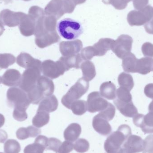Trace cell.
I'll list each match as a JSON object with an SVG mask.
<instances>
[{
    "label": "cell",
    "instance_id": "1",
    "mask_svg": "<svg viewBox=\"0 0 153 153\" xmlns=\"http://www.w3.org/2000/svg\"><path fill=\"white\" fill-rule=\"evenodd\" d=\"M131 135L132 130L128 125L120 126L117 131L112 133L105 141L104 149L106 152L123 153L124 144Z\"/></svg>",
    "mask_w": 153,
    "mask_h": 153
},
{
    "label": "cell",
    "instance_id": "2",
    "mask_svg": "<svg viewBox=\"0 0 153 153\" xmlns=\"http://www.w3.org/2000/svg\"><path fill=\"white\" fill-rule=\"evenodd\" d=\"M58 34L67 40H74L84 32L81 23L71 18H65L58 22L57 26Z\"/></svg>",
    "mask_w": 153,
    "mask_h": 153
},
{
    "label": "cell",
    "instance_id": "3",
    "mask_svg": "<svg viewBox=\"0 0 153 153\" xmlns=\"http://www.w3.org/2000/svg\"><path fill=\"white\" fill-rule=\"evenodd\" d=\"M89 82L83 77L80 78L77 82L71 87L66 94L62 99V103L65 107L70 109L72 102L80 99L84 95L89 89Z\"/></svg>",
    "mask_w": 153,
    "mask_h": 153
},
{
    "label": "cell",
    "instance_id": "4",
    "mask_svg": "<svg viewBox=\"0 0 153 153\" xmlns=\"http://www.w3.org/2000/svg\"><path fill=\"white\" fill-rule=\"evenodd\" d=\"M7 104L14 109H22L27 110L31 102L26 92L18 87L9 88L7 92Z\"/></svg>",
    "mask_w": 153,
    "mask_h": 153
},
{
    "label": "cell",
    "instance_id": "5",
    "mask_svg": "<svg viewBox=\"0 0 153 153\" xmlns=\"http://www.w3.org/2000/svg\"><path fill=\"white\" fill-rule=\"evenodd\" d=\"M153 17L152 6L148 5L141 10L131 11L128 15V21L131 26L145 25Z\"/></svg>",
    "mask_w": 153,
    "mask_h": 153
},
{
    "label": "cell",
    "instance_id": "6",
    "mask_svg": "<svg viewBox=\"0 0 153 153\" xmlns=\"http://www.w3.org/2000/svg\"><path fill=\"white\" fill-rule=\"evenodd\" d=\"M133 39L130 36L122 35L112 44L111 50L119 58L123 59L131 53Z\"/></svg>",
    "mask_w": 153,
    "mask_h": 153
},
{
    "label": "cell",
    "instance_id": "7",
    "mask_svg": "<svg viewBox=\"0 0 153 153\" xmlns=\"http://www.w3.org/2000/svg\"><path fill=\"white\" fill-rule=\"evenodd\" d=\"M41 69L31 68L26 69L22 75L19 88L26 93L28 92L36 85L38 79L41 76Z\"/></svg>",
    "mask_w": 153,
    "mask_h": 153
},
{
    "label": "cell",
    "instance_id": "8",
    "mask_svg": "<svg viewBox=\"0 0 153 153\" xmlns=\"http://www.w3.org/2000/svg\"><path fill=\"white\" fill-rule=\"evenodd\" d=\"M66 71L61 61L55 62L51 60L44 61L41 65V72L44 76L52 79L63 75Z\"/></svg>",
    "mask_w": 153,
    "mask_h": 153
},
{
    "label": "cell",
    "instance_id": "9",
    "mask_svg": "<svg viewBox=\"0 0 153 153\" xmlns=\"http://www.w3.org/2000/svg\"><path fill=\"white\" fill-rule=\"evenodd\" d=\"M87 108L91 113L102 111L107 108L109 102L104 99L98 91L90 93L87 98Z\"/></svg>",
    "mask_w": 153,
    "mask_h": 153
},
{
    "label": "cell",
    "instance_id": "10",
    "mask_svg": "<svg viewBox=\"0 0 153 153\" xmlns=\"http://www.w3.org/2000/svg\"><path fill=\"white\" fill-rule=\"evenodd\" d=\"M133 122L145 134L153 133V112H149L146 115L137 114L134 117Z\"/></svg>",
    "mask_w": 153,
    "mask_h": 153
},
{
    "label": "cell",
    "instance_id": "11",
    "mask_svg": "<svg viewBox=\"0 0 153 153\" xmlns=\"http://www.w3.org/2000/svg\"><path fill=\"white\" fill-rule=\"evenodd\" d=\"M144 141L140 137L131 135L125 143L123 153H138L144 151Z\"/></svg>",
    "mask_w": 153,
    "mask_h": 153
},
{
    "label": "cell",
    "instance_id": "12",
    "mask_svg": "<svg viewBox=\"0 0 153 153\" xmlns=\"http://www.w3.org/2000/svg\"><path fill=\"white\" fill-rule=\"evenodd\" d=\"M23 13L12 11L9 9H4L0 12V21L4 25L9 27L19 26Z\"/></svg>",
    "mask_w": 153,
    "mask_h": 153
},
{
    "label": "cell",
    "instance_id": "13",
    "mask_svg": "<svg viewBox=\"0 0 153 153\" xmlns=\"http://www.w3.org/2000/svg\"><path fill=\"white\" fill-rule=\"evenodd\" d=\"M83 48V44L80 40L63 41L59 45V50L63 56L75 55L79 53Z\"/></svg>",
    "mask_w": 153,
    "mask_h": 153
},
{
    "label": "cell",
    "instance_id": "14",
    "mask_svg": "<svg viewBox=\"0 0 153 153\" xmlns=\"http://www.w3.org/2000/svg\"><path fill=\"white\" fill-rule=\"evenodd\" d=\"M92 125L94 130L102 135H109L112 132V128L108 121L99 114L93 117Z\"/></svg>",
    "mask_w": 153,
    "mask_h": 153
},
{
    "label": "cell",
    "instance_id": "15",
    "mask_svg": "<svg viewBox=\"0 0 153 153\" xmlns=\"http://www.w3.org/2000/svg\"><path fill=\"white\" fill-rule=\"evenodd\" d=\"M114 101V103L120 113L127 117H134L137 115L138 110L134 105L133 101H123L117 99Z\"/></svg>",
    "mask_w": 153,
    "mask_h": 153
},
{
    "label": "cell",
    "instance_id": "16",
    "mask_svg": "<svg viewBox=\"0 0 153 153\" xmlns=\"http://www.w3.org/2000/svg\"><path fill=\"white\" fill-rule=\"evenodd\" d=\"M17 63L19 66L26 69L38 68L41 69L42 62L38 59H35L28 53H21L17 57Z\"/></svg>",
    "mask_w": 153,
    "mask_h": 153
},
{
    "label": "cell",
    "instance_id": "17",
    "mask_svg": "<svg viewBox=\"0 0 153 153\" xmlns=\"http://www.w3.org/2000/svg\"><path fill=\"white\" fill-rule=\"evenodd\" d=\"M20 73L15 69H9L1 77V82L6 86H17L19 85L21 81Z\"/></svg>",
    "mask_w": 153,
    "mask_h": 153
},
{
    "label": "cell",
    "instance_id": "18",
    "mask_svg": "<svg viewBox=\"0 0 153 153\" xmlns=\"http://www.w3.org/2000/svg\"><path fill=\"white\" fill-rule=\"evenodd\" d=\"M49 138L43 135H39L36 138L34 143L27 146L24 153H44L46 149Z\"/></svg>",
    "mask_w": 153,
    "mask_h": 153
},
{
    "label": "cell",
    "instance_id": "19",
    "mask_svg": "<svg viewBox=\"0 0 153 153\" xmlns=\"http://www.w3.org/2000/svg\"><path fill=\"white\" fill-rule=\"evenodd\" d=\"M115 40L110 39H101L98 43L93 46L95 56H103L111 50L112 44Z\"/></svg>",
    "mask_w": 153,
    "mask_h": 153
},
{
    "label": "cell",
    "instance_id": "20",
    "mask_svg": "<svg viewBox=\"0 0 153 153\" xmlns=\"http://www.w3.org/2000/svg\"><path fill=\"white\" fill-rule=\"evenodd\" d=\"M37 85L45 97L54 93L55 89L54 82L47 76H40L38 79Z\"/></svg>",
    "mask_w": 153,
    "mask_h": 153
},
{
    "label": "cell",
    "instance_id": "21",
    "mask_svg": "<svg viewBox=\"0 0 153 153\" xmlns=\"http://www.w3.org/2000/svg\"><path fill=\"white\" fill-rule=\"evenodd\" d=\"M58 102L57 99L54 95L46 96L40 102L38 110H43L48 113L54 112L58 108Z\"/></svg>",
    "mask_w": 153,
    "mask_h": 153
},
{
    "label": "cell",
    "instance_id": "22",
    "mask_svg": "<svg viewBox=\"0 0 153 153\" xmlns=\"http://www.w3.org/2000/svg\"><path fill=\"white\" fill-rule=\"evenodd\" d=\"M135 72L143 75H146L151 72H153V58L146 57L137 59Z\"/></svg>",
    "mask_w": 153,
    "mask_h": 153
},
{
    "label": "cell",
    "instance_id": "23",
    "mask_svg": "<svg viewBox=\"0 0 153 153\" xmlns=\"http://www.w3.org/2000/svg\"><path fill=\"white\" fill-rule=\"evenodd\" d=\"M82 60L81 54L78 53L70 56H62L59 60L63 63L67 71L72 68L80 69Z\"/></svg>",
    "mask_w": 153,
    "mask_h": 153
},
{
    "label": "cell",
    "instance_id": "24",
    "mask_svg": "<svg viewBox=\"0 0 153 153\" xmlns=\"http://www.w3.org/2000/svg\"><path fill=\"white\" fill-rule=\"evenodd\" d=\"M81 133V127L79 124L74 123L70 124L64 132L66 141L74 142L79 138Z\"/></svg>",
    "mask_w": 153,
    "mask_h": 153
},
{
    "label": "cell",
    "instance_id": "25",
    "mask_svg": "<svg viewBox=\"0 0 153 153\" xmlns=\"http://www.w3.org/2000/svg\"><path fill=\"white\" fill-rule=\"evenodd\" d=\"M41 131L39 128L33 126H29L27 128L21 127L17 130L16 137L21 140H25L29 137H35L41 134Z\"/></svg>",
    "mask_w": 153,
    "mask_h": 153
},
{
    "label": "cell",
    "instance_id": "26",
    "mask_svg": "<svg viewBox=\"0 0 153 153\" xmlns=\"http://www.w3.org/2000/svg\"><path fill=\"white\" fill-rule=\"evenodd\" d=\"M100 94L102 97L107 100H115L116 97V85L111 82L103 83L100 87Z\"/></svg>",
    "mask_w": 153,
    "mask_h": 153
},
{
    "label": "cell",
    "instance_id": "27",
    "mask_svg": "<svg viewBox=\"0 0 153 153\" xmlns=\"http://www.w3.org/2000/svg\"><path fill=\"white\" fill-rule=\"evenodd\" d=\"M82 72L83 78L88 81L92 80L96 75L95 65L92 62L85 61L81 64V67Z\"/></svg>",
    "mask_w": 153,
    "mask_h": 153
},
{
    "label": "cell",
    "instance_id": "28",
    "mask_svg": "<svg viewBox=\"0 0 153 153\" xmlns=\"http://www.w3.org/2000/svg\"><path fill=\"white\" fill-rule=\"evenodd\" d=\"M19 29L22 35L25 36H32L34 33V27L30 20L28 19L25 13L21 18Z\"/></svg>",
    "mask_w": 153,
    "mask_h": 153
},
{
    "label": "cell",
    "instance_id": "29",
    "mask_svg": "<svg viewBox=\"0 0 153 153\" xmlns=\"http://www.w3.org/2000/svg\"><path fill=\"white\" fill-rule=\"evenodd\" d=\"M49 113L43 110H37V114L32 119V123L34 126L40 128L49 122Z\"/></svg>",
    "mask_w": 153,
    "mask_h": 153
},
{
    "label": "cell",
    "instance_id": "30",
    "mask_svg": "<svg viewBox=\"0 0 153 153\" xmlns=\"http://www.w3.org/2000/svg\"><path fill=\"white\" fill-rule=\"evenodd\" d=\"M137 59L133 53H130L125 56L122 61V67L127 73H135L136 65Z\"/></svg>",
    "mask_w": 153,
    "mask_h": 153
},
{
    "label": "cell",
    "instance_id": "31",
    "mask_svg": "<svg viewBox=\"0 0 153 153\" xmlns=\"http://www.w3.org/2000/svg\"><path fill=\"white\" fill-rule=\"evenodd\" d=\"M119 84L120 87L128 89L129 91L134 88V85L133 76L129 74L122 72L119 74L118 78Z\"/></svg>",
    "mask_w": 153,
    "mask_h": 153
},
{
    "label": "cell",
    "instance_id": "32",
    "mask_svg": "<svg viewBox=\"0 0 153 153\" xmlns=\"http://www.w3.org/2000/svg\"><path fill=\"white\" fill-rule=\"evenodd\" d=\"M70 109L75 115L81 116L88 110L87 102L83 100L75 101L71 104Z\"/></svg>",
    "mask_w": 153,
    "mask_h": 153
},
{
    "label": "cell",
    "instance_id": "33",
    "mask_svg": "<svg viewBox=\"0 0 153 153\" xmlns=\"http://www.w3.org/2000/svg\"><path fill=\"white\" fill-rule=\"evenodd\" d=\"M4 153H19L21 151V146L19 142L14 139H9L4 145Z\"/></svg>",
    "mask_w": 153,
    "mask_h": 153
},
{
    "label": "cell",
    "instance_id": "34",
    "mask_svg": "<svg viewBox=\"0 0 153 153\" xmlns=\"http://www.w3.org/2000/svg\"><path fill=\"white\" fill-rule=\"evenodd\" d=\"M16 58L10 53L0 54V69H6L15 63Z\"/></svg>",
    "mask_w": 153,
    "mask_h": 153
},
{
    "label": "cell",
    "instance_id": "35",
    "mask_svg": "<svg viewBox=\"0 0 153 153\" xmlns=\"http://www.w3.org/2000/svg\"><path fill=\"white\" fill-rule=\"evenodd\" d=\"M90 146V143L87 140L80 138L77 139L74 145V149L78 153H84L89 151Z\"/></svg>",
    "mask_w": 153,
    "mask_h": 153
},
{
    "label": "cell",
    "instance_id": "36",
    "mask_svg": "<svg viewBox=\"0 0 153 153\" xmlns=\"http://www.w3.org/2000/svg\"><path fill=\"white\" fill-rule=\"evenodd\" d=\"M116 108L115 106L109 102L108 106L104 110L99 113L102 117L107 119L108 121H110L114 118L116 114Z\"/></svg>",
    "mask_w": 153,
    "mask_h": 153
},
{
    "label": "cell",
    "instance_id": "37",
    "mask_svg": "<svg viewBox=\"0 0 153 153\" xmlns=\"http://www.w3.org/2000/svg\"><path fill=\"white\" fill-rule=\"evenodd\" d=\"M62 143V142L59 139L54 137H51L49 138L47 146L46 149L54 151L56 153H58V150Z\"/></svg>",
    "mask_w": 153,
    "mask_h": 153
},
{
    "label": "cell",
    "instance_id": "38",
    "mask_svg": "<svg viewBox=\"0 0 153 153\" xmlns=\"http://www.w3.org/2000/svg\"><path fill=\"white\" fill-rule=\"evenodd\" d=\"M13 118L20 122L24 121L28 118L26 110L22 109H14L13 113Z\"/></svg>",
    "mask_w": 153,
    "mask_h": 153
},
{
    "label": "cell",
    "instance_id": "39",
    "mask_svg": "<svg viewBox=\"0 0 153 153\" xmlns=\"http://www.w3.org/2000/svg\"><path fill=\"white\" fill-rule=\"evenodd\" d=\"M80 54L82 59L85 61H90L95 56L92 46H88L84 48L81 50Z\"/></svg>",
    "mask_w": 153,
    "mask_h": 153
},
{
    "label": "cell",
    "instance_id": "40",
    "mask_svg": "<svg viewBox=\"0 0 153 153\" xmlns=\"http://www.w3.org/2000/svg\"><path fill=\"white\" fill-rule=\"evenodd\" d=\"M142 53L146 57H153V44L146 42L142 47Z\"/></svg>",
    "mask_w": 153,
    "mask_h": 153
},
{
    "label": "cell",
    "instance_id": "41",
    "mask_svg": "<svg viewBox=\"0 0 153 153\" xmlns=\"http://www.w3.org/2000/svg\"><path fill=\"white\" fill-rule=\"evenodd\" d=\"M144 141L145 149L143 153H153V135H150Z\"/></svg>",
    "mask_w": 153,
    "mask_h": 153
},
{
    "label": "cell",
    "instance_id": "42",
    "mask_svg": "<svg viewBox=\"0 0 153 153\" xmlns=\"http://www.w3.org/2000/svg\"><path fill=\"white\" fill-rule=\"evenodd\" d=\"M73 149L74 144L72 142L65 141L62 143L58 153H70Z\"/></svg>",
    "mask_w": 153,
    "mask_h": 153
},
{
    "label": "cell",
    "instance_id": "43",
    "mask_svg": "<svg viewBox=\"0 0 153 153\" xmlns=\"http://www.w3.org/2000/svg\"><path fill=\"white\" fill-rule=\"evenodd\" d=\"M149 0H133V4L135 9L141 10L147 6Z\"/></svg>",
    "mask_w": 153,
    "mask_h": 153
},
{
    "label": "cell",
    "instance_id": "44",
    "mask_svg": "<svg viewBox=\"0 0 153 153\" xmlns=\"http://www.w3.org/2000/svg\"><path fill=\"white\" fill-rule=\"evenodd\" d=\"M145 95L150 99L153 100V83H149L144 88Z\"/></svg>",
    "mask_w": 153,
    "mask_h": 153
},
{
    "label": "cell",
    "instance_id": "45",
    "mask_svg": "<svg viewBox=\"0 0 153 153\" xmlns=\"http://www.w3.org/2000/svg\"><path fill=\"white\" fill-rule=\"evenodd\" d=\"M144 27L147 33L153 35V17L151 20L145 25Z\"/></svg>",
    "mask_w": 153,
    "mask_h": 153
},
{
    "label": "cell",
    "instance_id": "46",
    "mask_svg": "<svg viewBox=\"0 0 153 153\" xmlns=\"http://www.w3.org/2000/svg\"><path fill=\"white\" fill-rule=\"evenodd\" d=\"M8 138V134L4 130L0 129V143H4Z\"/></svg>",
    "mask_w": 153,
    "mask_h": 153
},
{
    "label": "cell",
    "instance_id": "47",
    "mask_svg": "<svg viewBox=\"0 0 153 153\" xmlns=\"http://www.w3.org/2000/svg\"><path fill=\"white\" fill-rule=\"evenodd\" d=\"M4 122H5V118L4 116L0 113V128L4 126Z\"/></svg>",
    "mask_w": 153,
    "mask_h": 153
},
{
    "label": "cell",
    "instance_id": "48",
    "mask_svg": "<svg viewBox=\"0 0 153 153\" xmlns=\"http://www.w3.org/2000/svg\"><path fill=\"white\" fill-rule=\"evenodd\" d=\"M4 30L3 24L0 21V36L2 35Z\"/></svg>",
    "mask_w": 153,
    "mask_h": 153
},
{
    "label": "cell",
    "instance_id": "49",
    "mask_svg": "<svg viewBox=\"0 0 153 153\" xmlns=\"http://www.w3.org/2000/svg\"><path fill=\"white\" fill-rule=\"evenodd\" d=\"M148 110H149V112H153V100L149 104Z\"/></svg>",
    "mask_w": 153,
    "mask_h": 153
},
{
    "label": "cell",
    "instance_id": "50",
    "mask_svg": "<svg viewBox=\"0 0 153 153\" xmlns=\"http://www.w3.org/2000/svg\"><path fill=\"white\" fill-rule=\"evenodd\" d=\"M2 1L5 2L7 3V4L9 3L10 2H11L12 0H2Z\"/></svg>",
    "mask_w": 153,
    "mask_h": 153
},
{
    "label": "cell",
    "instance_id": "51",
    "mask_svg": "<svg viewBox=\"0 0 153 153\" xmlns=\"http://www.w3.org/2000/svg\"><path fill=\"white\" fill-rule=\"evenodd\" d=\"M1 76H0V84H1Z\"/></svg>",
    "mask_w": 153,
    "mask_h": 153
},
{
    "label": "cell",
    "instance_id": "52",
    "mask_svg": "<svg viewBox=\"0 0 153 153\" xmlns=\"http://www.w3.org/2000/svg\"><path fill=\"white\" fill-rule=\"evenodd\" d=\"M23 1H28V0H23Z\"/></svg>",
    "mask_w": 153,
    "mask_h": 153
},
{
    "label": "cell",
    "instance_id": "53",
    "mask_svg": "<svg viewBox=\"0 0 153 153\" xmlns=\"http://www.w3.org/2000/svg\"><path fill=\"white\" fill-rule=\"evenodd\" d=\"M0 153H3V152H0Z\"/></svg>",
    "mask_w": 153,
    "mask_h": 153
},
{
    "label": "cell",
    "instance_id": "54",
    "mask_svg": "<svg viewBox=\"0 0 153 153\" xmlns=\"http://www.w3.org/2000/svg\"><path fill=\"white\" fill-rule=\"evenodd\" d=\"M1 70V69H0V70Z\"/></svg>",
    "mask_w": 153,
    "mask_h": 153
}]
</instances>
